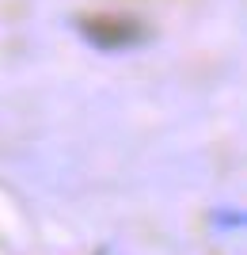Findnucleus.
<instances>
[{
    "instance_id": "nucleus-1",
    "label": "nucleus",
    "mask_w": 247,
    "mask_h": 255,
    "mask_svg": "<svg viewBox=\"0 0 247 255\" xmlns=\"http://www.w3.org/2000/svg\"><path fill=\"white\" fill-rule=\"evenodd\" d=\"M80 31L84 38H91L103 50H118V46H133L141 38V27L129 19H118V15H87L80 19Z\"/></svg>"
}]
</instances>
